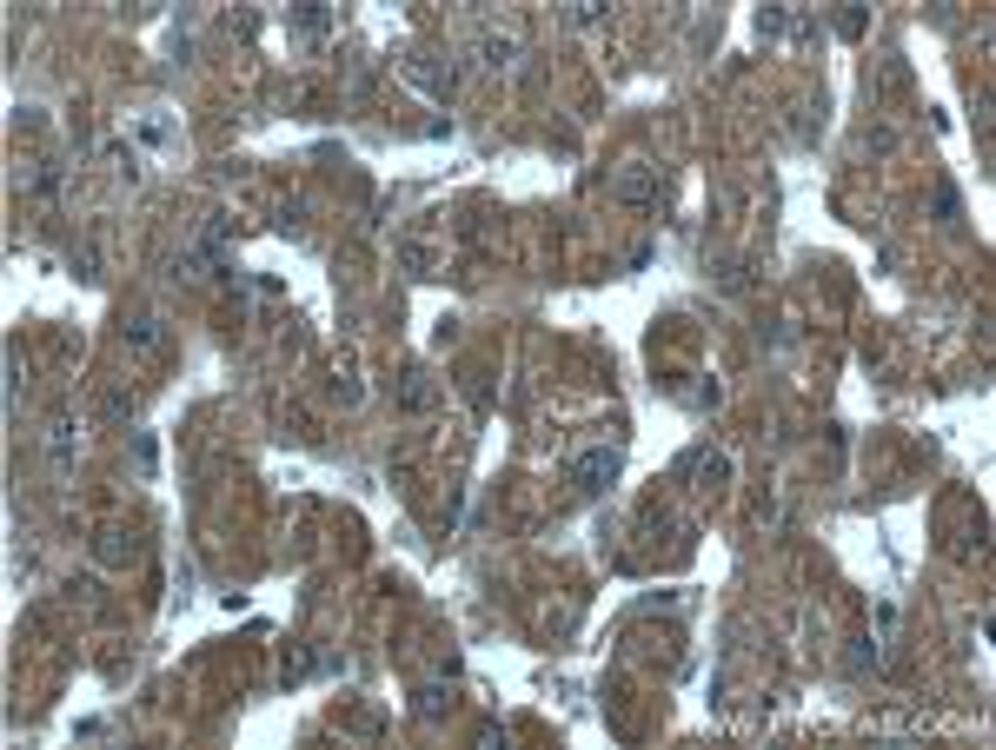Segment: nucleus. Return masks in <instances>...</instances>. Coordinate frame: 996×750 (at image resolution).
<instances>
[{
	"mask_svg": "<svg viewBox=\"0 0 996 750\" xmlns=\"http://www.w3.org/2000/svg\"><path fill=\"white\" fill-rule=\"evenodd\" d=\"M572 479H578L585 492H605V485L618 479V452H578V459H572Z\"/></svg>",
	"mask_w": 996,
	"mask_h": 750,
	"instance_id": "nucleus-1",
	"label": "nucleus"
}]
</instances>
